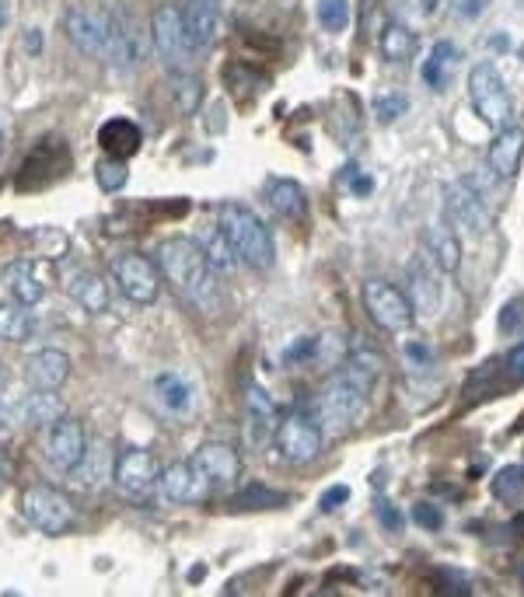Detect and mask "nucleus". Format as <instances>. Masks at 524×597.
I'll return each mask as SVG.
<instances>
[{
	"label": "nucleus",
	"mask_w": 524,
	"mask_h": 597,
	"mask_svg": "<svg viewBox=\"0 0 524 597\" xmlns=\"http://www.w3.org/2000/svg\"><path fill=\"white\" fill-rule=\"evenodd\" d=\"M364 308L374 318V325L385 332H409L416 322V311L409 297L388 280H367L364 283Z\"/></svg>",
	"instance_id": "obj_9"
},
{
	"label": "nucleus",
	"mask_w": 524,
	"mask_h": 597,
	"mask_svg": "<svg viewBox=\"0 0 524 597\" xmlns=\"http://www.w3.org/2000/svg\"><path fill=\"white\" fill-rule=\"evenodd\" d=\"M423 4V11H437V4H441V0H420Z\"/></svg>",
	"instance_id": "obj_49"
},
{
	"label": "nucleus",
	"mask_w": 524,
	"mask_h": 597,
	"mask_svg": "<svg viewBox=\"0 0 524 597\" xmlns=\"http://www.w3.org/2000/svg\"><path fill=\"white\" fill-rule=\"evenodd\" d=\"M25 374L32 378L35 388H53L60 392L70 378V357L56 346H46V350H35L25 364Z\"/></svg>",
	"instance_id": "obj_21"
},
{
	"label": "nucleus",
	"mask_w": 524,
	"mask_h": 597,
	"mask_svg": "<svg viewBox=\"0 0 524 597\" xmlns=\"http://www.w3.org/2000/svg\"><path fill=\"white\" fill-rule=\"evenodd\" d=\"M151 42L154 53L161 56V63L172 70H186L189 67V53H193V42L186 35V21L182 11L175 4H161L151 14Z\"/></svg>",
	"instance_id": "obj_6"
},
{
	"label": "nucleus",
	"mask_w": 524,
	"mask_h": 597,
	"mask_svg": "<svg viewBox=\"0 0 524 597\" xmlns=\"http://www.w3.org/2000/svg\"><path fill=\"white\" fill-rule=\"evenodd\" d=\"M95 175H98V186H102L105 193H119V189L130 182V168H126L123 158H102L95 168Z\"/></svg>",
	"instance_id": "obj_37"
},
{
	"label": "nucleus",
	"mask_w": 524,
	"mask_h": 597,
	"mask_svg": "<svg viewBox=\"0 0 524 597\" xmlns=\"http://www.w3.org/2000/svg\"><path fill=\"white\" fill-rule=\"evenodd\" d=\"M196 241H200V248H203V255H207L210 269H214V273L221 276V280H224V276L235 273L238 255H235V248H231L228 234H224L221 227H210V231H203Z\"/></svg>",
	"instance_id": "obj_30"
},
{
	"label": "nucleus",
	"mask_w": 524,
	"mask_h": 597,
	"mask_svg": "<svg viewBox=\"0 0 524 597\" xmlns=\"http://www.w3.org/2000/svg\"><path fill=\"white\" fill-rule=\"evenodd\" d=\"M416 53V35L409 32L402 21H388L385 32H381V56L392 63H406Z\"/></svg>",
	"instance_id": "obj_34"
},
{
	"label": "nucleus",
	"mask_w": 524,
	"mask_h": 597,
	"mask_svg": "<svg viewBox=\"0 0 524 597\" xmlns=\"http://www.w3.org/2000/svg\"><path fill=\"white\" fill-rule=\"evenodd\" d=\"M318 21L325 32H343L350 25V0H318Z\"/></svg>",
	"instance_id": "obj_39"
},
{
	"label": "nucleus",
	"mask_w": 524,
	"mask_h": 597,
	"mask_svg": "<svg viewBox=\"0 0 524 597\" xmlns=\"http://www.w3.org/2000/svg\"><path fill=\"white\" fill-rule=\"evenodd\" d=\"M88 433H84V426L77 423V419L63 416L56 419L53 426H49V437H46V461L53 468H60V472H70V468L77 465V461L84 458V451H88Z\"/></svg>",
	"instance_id": "obj_14"
},
{
	"label": "nucleus",
	"mask_w": 524,
	"mask_h": 597,
	"mask_svg": "<svg viewBox=\"0 0 524 597\" xmlns=\"http://www.w3.org/2000/svg\"><path fill=\"white\" fill-rule=\"evenodd\" d=\"M207 4H221V0H207Z\"/></svg>",
	"instance_id": "obj_53"
},
{
	"label": "nucleus",
	"mask_w": 524,
	"mask_h": 597,
	"mask_svg": "<svg viewBox=\"0 0 524 597\" xmlns=\"http://www.w3.org/2000/svg\"><path fill=\"white\" fill-rule=\"evenodd\" d=\"M63 32L74 42V49H81L84 56H98L105 60V21L95 18L91 11H81V7H70L63 14Z\"/></svg>",
	"instance_id": "obj_18"
},
{
	"label": "nucleus",
	"mask_w": 524,
	"mask_h": 597,
	"mask_svg": "<svg viewBox=\"0 0 524 597\" xmlns=\"http://www.w3.org/2000/svg\"><path fill=\"white\" fill-rule=\"evenodd\" d=\"M4 18H7V14H4V4H0V25H4Z\"/></svg>",
	"instance_id": "obj_51"
},
{
	"label": "nucleus",
	"mask_w": 524,
	"mask_h": 597,
	"mask_svg": "<svg viewBox=\"0 0 524 597\" xmlns=\"http://www.w3.org/2000/svg\"><path fill=\"white\" fill-rule=\"evenodd\" d=\"M25 46H28V53H39V49H42V35H39V28H32V32H28L25 35Z\"/></svg>",
	"instance_id": "obj_48"
},
{
	"label": "nucleus",
	"mask_w": 524,
	"mask_h": 597,
	"mask_svg": "<svg viewBox=\"0 0 524 597\" xmlns=\"http://www.w3.org/2000/svg\"><path fill=\"white\" fill-rule=\"evenodd\" d=\"M374 374H367L364 367L346 360L336 374L322 385V392L311 402V419L318 423L322 437H343L353 426H360L367 412V395H371Z\"/></svg>",
	"instance_id": "obj_2"
},
{
	"label": "nucleus",
	"mask_w": 524,
	"mask_h": 597,
	"mask_svg": "<svg viewBox=\"0 0 524 597\" xmlns=\"http://www.w3.org/2000/svg\"><path fill=\"white\" fill-rule=\"evenodd\" d=\"M112 280L123 290V297L130 304H154L161 294V269L158 262H151L140 252H123L112 262Z\"/></svg>",
	"instance_id": "obj_7"
},
{
	"label": "nucleus",
	"mask_w": 524,
	"mask_h": 597,
	"mask_svg": "<svg viewBox=\"0 0 524 597\" xmlns=\"http://www.w3.org/2000/svg\"><path fill=\"white\" fill-rule=\"evenodd\" d=\"M444 210H448V220L455 231H465L472 238L490 231L493 224V213L486 206V199L479 196V189L472 186L469 179H458L444 189Z\"/></svg>",
	"instance_id": "obj_10"
},
{
	"label": "nucleus",
	"mask_w": 524,
	"mask_h": 597,
	"mask_svg": "<svg viewBox=\"0 0 524 597\" xmlns=\"http://www.w3.org/2000/svg\"><path fill=\"white\" fill-rule=\"evenodd\" d=\"M4 283H7V290H11L14 301L25 304V308H32V304H39V301H42V294H46V287H42V280H39V276H35V266H32V262H25V259H18V262H11V266H7Z\"/></svg>",
	"instance_id": "obj_27"
},
{
	"label": "nucleus",
	"mask_w": 524,
	"mask_h": 597,
	"mask_svg": "<svg viewBox=\"0 0 524 597\" xmlns=\"http://www.w3.org/2000/svg\"><path fill=\"white\" fill-rule=\"evenodd\" d=\"M35 332L32 315L25 311V304H0V339L4 343H28Z\"/></svg>",
	"instance_id": "obj_33"
},
{
	"label": "nucleus",
	"mask_w": 524,
	"mask_h": 597,
	"mask_svg": "<svg viewBox=\"0 0 524 597\" xmlns=\"http://www.w3.org/2000/svg\"><path fill=\"white\" fill-rule=\"evenodd\" d=\"M273 440H276V451H280L283 461H290V465H308V461L318 458L325 437H322V430H318L315 419H311V412L294 409L283 419H276Z\"/></svg>",
	"instance_id": "obj_5"
},
{
	"label": "nucleus",
	"mask_w": 524,
	"mask_h": 597,
	"mask_svg": "<svg viewBox=\"0 0 524 597\" xmlns=\"http://www.w3.org/2000/svg\"><path fill=\"white\" fill-rule=\"evenodd\" d=\"M102 21H105V60H112L123 70L137 67L144 60V53H140V39L133 32L130 18L123 11H109Z\"/></svg>",
	"instance_id": "obj_16"
},
{
	"label": "nucleus",
	"mask_w": 524,
	"mask_h": 597,
	"mask_svg": "<svg viewBox=\"0 0 524 597\" xmlns=\"http://www.w3.org/2000/svg\"><path fill=\"white\" fill-rule=\"evenodd\" d=\"M409 304L420 318H437L444 304V290L441 280H437L434 259L427 252H416L413 262H409Z\"/></svg>",
	"instance_id": "obj_12"
},
{
	"label": "nucleus",
	"mask_w": 524,
	"mask_h": 597,
	"mask_svg": "<svg viewBox=\"0 0 524 597\" xmlns=\"http://www.w3.org/2000/svg\"><path fill=\"white\" fill-rule=\"evenodd\" d=\"M521 60H524V49H521Z\"/></svg>",
	"instance_id": "obj_54"
},
{
	"label": "nucleus",
	"mask_w": 524,
	"mask_h": 597,
	"mask_svg": "<svg viewBox=\"0 0 524 597\" xmlns=\"http://www.w3.org/2000/svg\"><path fill=\"white\" fill-rule=\"evenodd\" d=\"M493 496L497 500H521L524 496V465H507L493 479Z\"/></svg>",
	"instance_id": "obj_38"
},
{
	"label": "nucleus",
	"mask_w": 524,
	"mask_h": 597,
	"mask_svg": "<svg viewBox=\"0 0 524 597\" xmlns=\"http://www.w3.org/2000/svg\"><path fill=\"white\" fill-rule=\"evenodd\" d=\"M158 269H161V280L172 283V290L186 304H193V308H200V311L221 308V297H224L221 276L210 269L207 255H203V248L196 238L175 234V238L161 241Z\"/></svg>",
	"instance_id": "obj_1"
},
{
	"label": "nucleus",
	"mask_w": 524,
	"mask_h": 597,
	"mask_svg": "<svg viewBox=\"0 0 524 597\" xmlns=\"http://www.w3.org/2000/svg\"><path fill=\"white\" fill-rule=\"evenodd\" d=\"M423 252L434 259V266L441 269V273H458V266H462L458 231L451 224H441V220L427 224V231H423Z\"/></svg>",
	"instance_id": "obj_20"
},
{
	"label": "nucleus",
	"mask_w": 524,
	"mask_h": 597,
	"mask_svg": "<svg viewBox=\"0 0 524 597\" xmlns=\"http://www.w3.org/2000/svg\"><path fill=\"white\" fill-rule=\"evenodd\" d=\"M140 130L130 123V119H109V123L98 130V144L105 147L109 158H130V154L140 151Z\"/></svg>",
	"instance_id": "obj_26"
},
{
	"label": "nucleus",
	"mask_w": 524,
	"mask_h": 597,
	"mask_svg": "<svg viewBox=\"0 0 524 597\" xmlns=\"http://www.w3.org/2000/svg\"><path fill=\"white\" fill-rule=\"evenodd\" d=\"M486 7H490V0H462V4H458V14H462V18H479Z\"/></svg>",
	"instance_id": "obj_47"
},
{
	"label": "nucleus",
	"mask_w": 524,
	"mask_h": 597,
	"mask_svg": "<svg viewBox=\"0 0 524 597\" xmlns=\"http://www.w3.org/2000/svg\"><path fill=\"white\" fill-rule=\"evenodd\" d=\"M161 475V461L154 451H144V447H130L116 458V468H112V479L123 489L126 496H144L158 486Z\"/></svg>",
	"instance_id": "obj_11"
},
{
	"label": "nucleus",
	"mask_w": 524,
	"mask_h": 597,
	"mask_svg": "<svg viewBox=\"0 0 524 597\" xmlns=\"http://www.w3.org/2000/svg\"><path fill=\"white\" fill-rule=\"evenodd\" d=\"M168 91H172V102L179 105L182 116H196L203 105V81L193 70H172L168 74Z\"/></svg>",
	"instance_id": "obj_31"
},
{
	"label": "nucleus",
	"mask_w": 524,
	"mask_h": 597,
	"mask_svg": "<svg viewBox=\"0 0 524 597\" xmlns=\"http://www.w3.org/2000/svg\"><path fill=\"white\" fill-rule=\"evenodd\" d=\"M524 158V126H504L497 133V140L490 144V154H486V165L497 179H514Z\"/></svg>",
	"instance_id": "obj_19"
},
{
	"label": "nucleus",
	"mask_w": 524,
	"mask_h": 597,
	"mask_svg": "<svg viewBox=\"0 0 524 597\" xmlns=\"http://www.w3.org/2000/svg\"><path fill=\"white\" fill-rule=\"evenodd\" d=\"M21 510H25L28 521L39 531H46V535H63V531L74 528L77 521L74 503L53 486H28L25 493H21Z\"/></svg>",
	"instance_id": "obj_8"
},
{
	"label": "nucleus",
	"mask_w": 524,
	"mask_h": 597,
	"mask_svg": "<svg viewBox=\"0 0 524 597\" xmlns=\"http://www.w3.org/2000/svg\"><path fill=\"white\" fill-rule=\"evenodd\" d=\"M245 405H249V440L252 444H262L266 433L276 430V416H280V409H276V402L262 392L259 385L245 388Z\"/></svg>",
	"instance_id": "obj_25"
},
{
	"label": "nucleus",
	"mask_w": 524,
	"mask_h": 597,
	"mask_svg": "<svg viewBox=\"0 0 524 597\" xmlns=\"http://www.w3.org/2000/svg\"><path fill=\"white\" fill-rule=\"evenodd\" d=\"M18 416L25 419L28 426H53L56 419L67 416L63 409V398L53 388H39V392H28L18 402Z\"/></svg>",
	"instance_id": "obj_23"
},
{
	"label": "nucleus",
	"mask_w": 524,
	"mask_h": 597,
	"mask_svg": "<svg viewBox=\"0 0 524 597\" xmlns=\"http://www.w3.org/2000/svg\"><path fill=\"white\" fill-rule=\"evenodd\" d=\"M0 489H4V465H0Z\"/></svg>",
	"instance_id": "obj_52"
},
{
	"label": "nucleus",
	"mask_w": 524,
	"mask_h": 597,
	"mask_svg": "<svg viewBox=\"0 0 524 597\" xmlns=\"http://www.w3.org/2000/svg\"><path fill=\"white\" fill-rule=\"evenodd\" d=\"M469 102H472V109L479 112V119H483L486 126H493V130H504V126H511V112H514L511 91H507L504 74H500L490 60H483V63H476V67H472V74H469Z\"/></svg>",
	"instance_id": "obj_4"
},
{
	"label": "nucleus",
	"mask_w": 524,
	"mask_h": 597,
	"mask_svg": "<svg viewBox=\"0 0 524 597\" xmlns=\"http://www.w3.org/2000/svg\"><path fill=\"white\" fill-rule=\"evenodd\" d=\"M497 325L504 336H518V332H524V297H514V301L504 304Z\"/></svg>",
	"instance_id": "obj_41"
},
{
	"label": "nucleus",
	"mask_w": 524,
	"mask_h": 597,
	"mask_svg": "<svg viewBox=\"0 0 524 597\" xmlns=\"http://www.w3.org/2000/svg\"><path fill=\"white\" fill-rule=\"evenodd\" d=\"M402 360H406V367L409 371H430L434 367V350H430L427 343H420V339H409L406 346H402Z\"/></svg>",
	"instance_id": "obj_40"
},
{
	"label": "nucleus",
	"mask_w": 524,
	"mask_h": 597,
	"mask_svg": "<svg viewBox=\"0 0 524 597\" xmlns=\"http://www.w3.org/2000/svg\"><path fill=\"white\" fill-rule=\"evenodd\" d=\"M346 500H350V486H332L329 493L322 496V510L325 514H332V510H339Z\"/></svg>",
	"instance_id": "obj_44"
},
{
	"label": "nucleus",
	"mask_w": 524,
	"mask_h": 597,
	"mask_svg": "<svg viewBox=\"0 0 524 597\" xmlns=\"http://www.w3.org/2000/svg\"><path fill=\"white\" fill-rule=\"evenodd\" d=\"M518 580H521V587H524V563H521V570H518Z\"/></svg>",
	"instance_id": "obj_50"
},
{
	"label": "nucleus",
	"mask_w": 524,
	"mask_h": 597,
	"mask_svg": "<svg viewBox=\"0 0 524 597\" xmlns=\"http://www.w3.org/2000/svg\"><path fill=\"white\" fill-rule=\"evenodd\" d=\"M217 227L228 234L231 248H235V255L245 262V266L259 269V273L273 269V262H276L273 234H269V227L262 224V220L249 210V206L224 203L221 206V224H217Z\"/></svg>",
	"instance_id": "obj_3"
},
{
	"label": "nucleus",
	"mask_w": 524,
	"mask_h": 597,
	"mask_svg": "<svg viewBox=\"0 0 524 597\" xmlns=\"http://www.w3.org/2000/svg\"><path fill=\"white\" fill-rule=\"evenodd\" d=\"M182 21H186V35L193 42V49H207L221 39L224 21L217 4H207V0H193V4L182 11Z\"/></svg>",
	"instance_id": "obj_22"
},
{
	"label": "nucleus",
	"mask_w": 524,
	"mask_h": 597,
	"mask_svg": "<svg viewBox=\"0 0 524 597\" xmlns=\"http://www.w3.org/2000/svg\"><path fill=\"white\" fill-rule=\"evenodd\" d=\"M0 426H4V419H0Z\"/></svg>",
	"instance_id": "obj_55"
},
{
	"label": "nucleus",
	"mask_w": 524,
	"mask_h": 597,
	"mask_svg": "<svg viewBox=\"0 0 524 597\" xmlns=\"http://www.w3.org/2000/svg\"><path fill=\"white\" fill-rule=\"evenodd\" d=\"M154 395H158L161 409L175 412V416H186L193 409V385L175 371H165L154 378Z\"/></svg>",
	"instance_id": "obj_28"
},
{
	"label": "nucleus",
	"mask_w": 524,
	"mask_h": 597,
	"mask_svg": "<svg viewBox=\"0 0 524 597\" xmlns=\"http://www.w3.org/2000/svg\"><path fill=\"white\" fill-rule=\"evenodd\" d=\"M189 465H193L210 486H231V482H238V475H242V454H238V447L224 444V440H207V444L196 447Z\"/></svg>",
	"instance_id": "obj_13"
},
{
	"label": "nucleus",
	"mask_w": 524,
	"mask_h": 597,
	"mask_svg": "<svg viewBox=\"0 0 524 597\" xmlns=\"http://www.w3.org/2000/svg\"><path fill=\"white\" fill-rule=\"evenodd\" d=\"M70 482H74L77 489H95L102 486L105 475H112V465H109V454H105V444H88V451H84V458L77 461L74 468H70Z\"/></svg>",
	"instance_id": "obj_29"
},
{
	"label": "nucleus",
	"mask_w": 524,
	"mask_h": 597,
	"mask_svg": "<svg viewBox=\"0 0 524 597\" xmlns=\"http://www.w3.org/2000/svg\"><path fill=\"white\" fill-rule=\"evenodd\" d=\"M266 199L283 220H304V213H308V193L294 179H269Z\"/></svg>",
	"instance_id": "obj_24"
},
{
	"label": "nucleus",
	"mask_w": 524,
	"mask_h": 597,
	"mask_svg": "<svg viewBox=\"0 0 524 597\" xmlns=\"http://www.w3.org/2000/svg\"><path fill=\"white\" fill-rule=\"evenodd\" d=\"M413 521L420 524L423 531H441L444 528V514L437 510V503H427V500H420L413 507Z\"/></svg>",
	"instance_id": "obj_42"
},
{
	"label": "nucleus",
	"mask_w": 524,
	"mask_h": 597,
	"mask_svg": "<svg viewBox=\"0 0 524 597\" xmlns=\"http://www.w3.org/2000/svg\"><path fill=\"white\" fill-rule=\"evenodd\" d=\"M154 489H158L161 500H168V503H196V500H203L214 486H210L189 461H172L168 468H161L158 486Z\"/></svg>",
	"instance_id": "obj_15"
},
{
	"label": "nucleus",
	"mask_w": 524,
	"mask_h": 597,
	"mask_svg": "<svg viewBox=\"0 0 524 597\" xmlns=\"http://www.w3.org/2000/svg\"><path fill=\"white\" fill-rule=\"evenodd\" d=\"M63 290H67L70 301L81 304L91 315L109 311V283H105L95 269H84V266L67 269V273H63Z\"/></svg>",
	"instance_id": "obj_17"
},
{
	"label": "nucleus",
	"mask_w": 524,
	"mask_h": 597,
	"mask_svg": "<svg viewBox=\"0 0 524 597\" xmlns=\"http://www.w3.org/2000/svg\"><path fill=\"white\" fill-rule=\"evenodd\" d=\"M283 503H287V496L273 493V489H262V486H252L245 489V493L231 496V507L235 510H266V507H283Z\"/></svg>",
	"instance_id": "obj_36"
},
{
	"label": "nucleus",
	"mask_w": 524,
	"mask_h": 597,
	"mask_svg": "<svg viewBox=\"0 0 524 597\" xmlns=\"http://www.w3.org/2000/svg\"><path fill=\"white\" fill-rule=\"evenodd\" d=\"M371 109L378 116V123H395V119H402L409 112V95L406 91H381L371 102Z\"/></svg>",
	"instance_id": "obj_35"
},
{
	"label": "nucleus",
	"mask_w": 524,
	"mask_h": 597,
	"mask_svg": "<svg viewBox=\"0 0 524 597\" xmlns=\"http://www.w3.org/2000/svg\"><path fill=\"white\" fill-rule=\"evenodd\" d=\"M378 517H381V524H385L388 531H402V514L388 500H378Z\"/></svg>",
	"instance_id": "obj_46"
},
{
	"label": "nucleus",
	"mask_w": 524,
	"mask_h": 597,
	"mask_svg": "<svg viewBox=\"0 0 524 597\" xmlns=\"http://www.w3.org/2000/svg\"><path fill=\"white\" fill-rule=\"evenodd\" d=\"M343 179L350 182V189H353L357 196H364V193H371V189H374V182L367 179V175H360L357 165H346V175H343Z\"/></svg>",
	"instance_id": "obj_45"
},
{
	"label": "nucleus",
	"mask_w": 524,
	"mask_h": 597,
	"mask_svg": "<svg viewBox=\"0 0 524 597\" xmlns=\"http://www.w3.org/2000/svg\"><path fill=\"white\" fill-rule=\"evenodd\" d=\"M451 67H455V42L437 39L434 49H430V56L423 60V81H427L434 91H441L444 84H448Z\"/></svg>",
	"instance_id": "obj_32"
},
{
	"label": "nucleus",
	"mask_w": 524,
	"mask_h": 597,
	"mask_svg": "<svg viewBox=\"0 0 524 597\" xmlns=\"http://www.w3.org/2000/svg\"><path fill=\"white\" fill-rule=\"evenodd\" d=\"M507 378L524 385V343H518L511 353H507Z\"/></svg>",
	"instance_id": "obj_43"
}]
</instances>
